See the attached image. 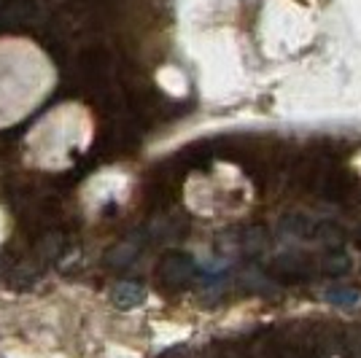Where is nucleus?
<instances>
[{
    "label": "nucleus",
    "instance_id": "f03ea898",
    "mask_svg": "<svg viewBox=\"0 0 361 358\" xmlns=\"http://www.w3.org/2000/svg\"><path fill=\"white\" fill-rule=\"evenodd\" d=\"M94 135V113L78 100H65L51 105L44 111V116L32 121L25 135L22 156L35 170L62 173L78 164V159L90 151Z\"/></svg>",
    "mask_w": 361,
    "mask_h": 358
},
{
    "label": "nucleus",
    "instance_id": "7ed1b4c3",
    "mask_svg": "<svg viewBox=\"0 0 361 358\" xmlns=\"http://www.w3.org/2000/svg\"><path fill=\"white\" fill-rule=\"evenodd\" d=\"M200 186L202 195L195 202V210L205 216H240L254 199V189L238 167H216Z\"/></svg>",
    "mask_w": 361,
    "mask_h": 358
},
{
    "label": "nucleus",
    "instance_id": "f257e3e1",
    "mask_svg": "<svg viewBox=\"0 0 361 358\" xmlns=\"http://www.w3.org/2000/svg\"><path fill=\"white\" fill-rule=\"evenodd\" d=\"M60 84V68L25 35H0V130L32 119Z\"/></svg>",
    "mask_w": 361,
    "mask_h": 358
}]
</instances>
